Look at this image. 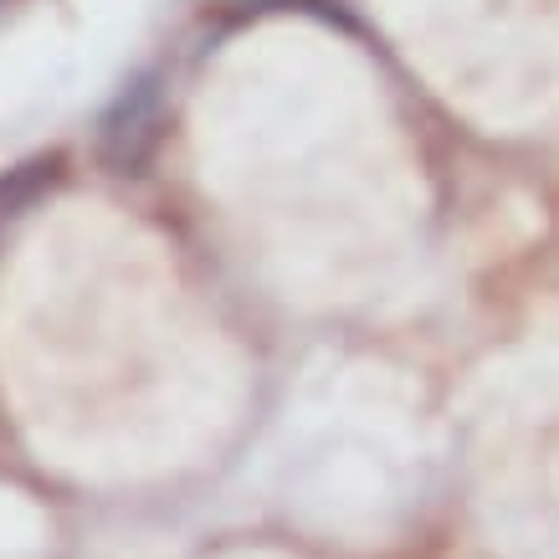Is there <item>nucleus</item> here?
<instances>
[{"label": "nucleus", "instance_id": "nucleus-1", "mask_svg": "<svg viewBox=\"0 0 559 559\" xmlns=\"http://www.w3.org/2000/svg\"><path fill=\"white\" fill-rule=\"evenodd\" d=\"M154 134H159V78H154V72H139L134 83H123L114 108L103 114L98 150L119 175H134L139 165L150 159Z\"/></svg>", "mask_w": 559, "mask_h": 559}]
</instances>
